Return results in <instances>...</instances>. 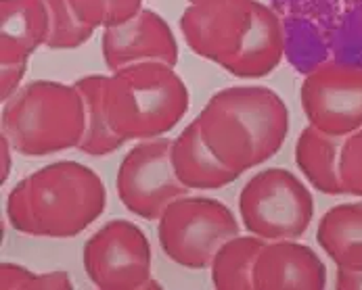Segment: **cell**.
Listing matches in <instances>:
<instances>
[{"label":"cell","mask_w":362,"mask_h":290,"mask_svg":"<svg viewBox=\"0 0 362 290\" xmlns=\"http://www.w3.org/2000/svg\"><path fill=\"white\" fill-rule=\"evenodd\" d=\"M180 32L197 56L243 80L270 75L285 54L283 21L259 0H187Z\"/></svg>","instance_id":"1"},{"label":"cell","mask_w":362,"mask_h":290,"mask_svg":"<svg viewBox=\"0 0 362 290\" xmlns=\"http://www.w3.org/2000/svg\"><path fill=\"white\" fill-rule=\"evenodd\" d=\"M101 176L78 161H57L19 180L6 196L13 230L28 236L74 238L105 211Z\"/></svg>","instance_id":"2"},{"label":"cell","mask_w":362,"mask_h":290,"mask_svg":"<svg viewBox=\"0 0 362 290\" xmlns=\"http://www.w3.org/2000/svg\"><path fill=\"white\" fill-rule=\"evenodd\" d=\"M195 121L207 148L239 176L272 159L289 134L285 100L264 86L218 90Z\"/></svg>","instance_id":"3"},{"label":"cell","mask_w":362,"mask_h":290,"mask_svg":"<svg viewBox=\"0 0 362 290\" xmlns=\"http://www.w3.org/2000/svg\"><path fill=\"white\" fill-rule=\"evenodd\" d=\"M189 100L182 78L163 63L130 65L105 82L107 123L124 143L165 136L187 115Z\"/></svg>","instance_id":"4"},{"label":"cell","mask_w":362,"mask_h":290,"mask_svg":"<svg viewBox=\"0 0 362 290\" xmlns=\"http://www.w3.org/2000/svg\"><path fill=\"white\" fill-rule=\"evenodd\" d=\"M2 134L13 150L47 157L78 148L84 138V102L76 84L34 80L2 107Z\"/></svg>","instance_id":"5"},{"label":"cell","mask_w":362,"mask_h":290,"mask_svg":"<svg viewBox=\"0 0 362 290\" xmlns=\"http://www.w3.org/2000/svg\"><path fill=\"white\" fill-rule=\"evenodd\" d=\"M239 215L262 241H300L314 219V196L289 169H262L239 193Z\"/></svg>","instance_id":"6"},{"label":"cell","mask_w":362,"mask_h":290,"mask_svg":"<svg viewBox=\"0 0 362 290\" xmlns=\"http://www.w3.org/2000/svg\"><path fill=\"white\" fill-rule=\"evenodd\" d=\"M163 255L180 267L204 270L226 241L241 232L235 213L207 196H180L157 219Z\"/></svg>","instance_id":"7"},{"label":"cell","mask_w":362,"mask_h":290,"mask_svg":"<svg viewBox=\"0 0 362 290\" xmlns=\"http://www.w3.org/2000/svg\"><path fill=\"white\" fill-rule=\"evenodd\" d=\"M82 263L101 290L159 289L151 278V244L128 219H111L84 244Z\"/></svg>","instance_id":"8"},{"label":"cell","mask_w":362,"mask_h":290,"mask_svg":"<svg viewBox=\"0 0 362 290\" xmlns=\"http://www.w3.org/2000/svg\"><path fill=\"white\" fill-rule=\"evenodd\" d=\"M172 140L165 136L141 140L122 159L115 191L122 205L147 222H156L165 207L189 193L174 174L170 159Z\"/></svg>","instance_id":"9"},{"label":"cell","mask_w":362,"mask_h":290,"mask_svg":"<svg viewBox=\"0 0 362 290\" xmlns=\"http://www.w3.org/2000/svg\"><path fill=\"white\" fill-rule=\"evenodd\" d=\"M300 100L310 126L348 138L362 128V65L320 63L304 78Z\"/></svg>","instance_id":"10"},{"label":"cell","mask_w":362,"mask_h":290,"mask_svg":"<svg viewBox=\"0 0 362 290\" xmlns=\"http://www.w3.org/2000/svg\"><path fill=\"white\" fill-rule=\"evenodd\" d=\"M101 50L105 65L111 71L139 63H163L176 67L180 56L172 28L151 8H141L126 23L105 28Z\"/></svg>","instance_id":"11"},{"label":"cell","mask_w":362,"mask_h":290,"mask_svg":"<svg viewBox=\"0 0 362 290\" xmlns=\"http://www.w3.org/2000/svg\"><path fill=\"white\" fill-rule=\"evenodd\" d=\"M327 267L310 246L298 241L266 242L254 263V289L322 290Z\"/></svg>","instance_id":"12"},{"label":"cell","mask_w":362,"mask_h":290,"mask_svg":"<svg viewBox=\"0 0 362 290\" xmlns=\"http://www.w3.org/2000/svg\"><path fill=\"white\" fill-rule=\"evenodd\" d=\"M51 19L45 0H0V65H21L47 47Z\"/></svg>","instance_id":"13"},{"label":"cell","mask_w":362,"mask_h":290,"mask_svg":"<svg viewBox=\"0 0 362 290\" xmlns=\"http://www.w3.org/2000/svg\"><path fill=\"white\" fill-rule=\"evenodd\" d=\"M170 159L174 174L189 191H218L233 184L239 174L226 167L204 143L197 121L189 123L172 140Z\"/></svg>","instance_id":"14"},{"label":"cell","mask_w":362,"mask_h":290,"mask_svg":"<svg viewBox=\"0 0 362 290\" xmlns=\"http://www.w3.org/2000/svg\"><path fill=\"white\" fill-rule=\"evenodd\" d=\"M316 242L337 270L362 272V200L329 209L318 222Z\"/></svg>","instance_id":"15"},{"label":"cell","mask_w":362,"mask_h":290,"mask_svg":"<svg viewBox=\"0 0 362 290\" xmlns=\"http://www.w3.org/2000/svg\"><path fill=\"white\" fill-rule=\"evenodd\" d=\"M344 138L329 136L308 123L296 143V163L302 176L318 193L346 194L339 180V155Z\"/></svg>","instance_id":"16"},{"label":"cell","mask_w":362,"mask_h":290,"mask_svg":"<svg viewBox=\"0 0 362 290\" xmlns=\"http://www.w3.org/2000/svg\"><path fill=\"white\" fill-rule=\"evenodd\" d=\"M266 241L258 236H241L226 241L211 259V284L218 290L254 289V263Z\"/></svg>","instance_id":"17"},{"label":"cell","mask_w":362,"mask_h":290,"mask_svg":"<svg viewBox=\"0 0 362 290\" xmlns=\"http://www.w3.org/2000/svg\"><path fill=\"white\" fill-rule=\"evenodd\" d=\"M105 82L107 75H84L76 82V88L82 95L84 102V119H86V128H84V138L78 146V150L93 155V157H105L111 155L115 150H119L126 145L122 138H117L109 123H107V115H105Z\"/></svg>","instance_id":"18"},{"label":"cell","mask_w":362,"mask_h":290,"mask_svg":"<svg viewBox=\"0 0 362 290\" xmlns=\"http://www.w3.org/2000/svg\"><path fill=\"white\" fill-rule=\"evenodd\" d=\"M69 6L84 28L105 30L132 19L143 8V0H69Z\"/></svg>","instance_id":"19"},{"label":"cell","mask_w":362,"mask_h":290,"mask_svg":"<svg viewBox=\"0 0 362 290\" xmlns=\"http://www.w3.org/2000/svg\"><path fill=\"white\" fill-rule=\"evenodd\" d=\"M51 19V34L47 40V49L71 50L86 44L95 30L84 28L78 17L74 15L69 0H45Z\"/></svg>","instance_id":"20"},{"label":"cell","mask_w":362,"mask_h":290,"mask_svg":"<svg viewBox=\"0 0 362 290\" xmlns=\"http://www.w3.org/2000/svg\"><path fill=\"white\" fill-rule=\"evenodd\" d=\"M0 289L2 290H69L74 289L69 274L47 272L34 274L17 263L0 265Z\"/></svg>","instance_id":"21"},{"label":"cell","mask_w":362,"mask_h":290,"mask_svg":"<svg viewBox=\"0 0 362 290\" xmlns=\"http://www.w3.org/2000/svg\"><path fill=\"white\" fill-rule=\"evenodd\" d=\"M339 180L346 194L362 198V128L344 138L339 155Z\"/></svg>","instance_id":"22"},{"label":"cell","mask_w":362,"mask_h":290,"mask_svg":"<svg viewBox=\"0 0 362 290\" xmlns=\"http://www.w3.org/2000/svg\"><path fill=\"white\" fill-rule=\"evenodd\" d=\"M25 67H28V63H21V65H0V100L2 102H6L8 98L19 90L21 80L25 75Z\"/></svg>","instance_id":"23"},{"label":"cell","mask_w":362,"mask_h":290,"mask_svg":"<svg viewBox=\"0 0 362 290\" xmlns=\"http://www.w3.org/2000/svg\"><path fill=\"white\" fill-rule=\"evenodd\" d=\"M0 145H2V171H0V182L4 184L6 182V178H8V174H11V165H13V159H11V143H8V138L2 134L0 136Z\"/></svg>","instance_id":"24"}]
</instances>
